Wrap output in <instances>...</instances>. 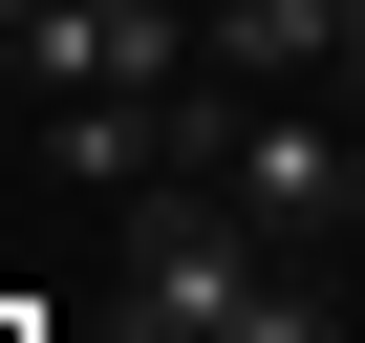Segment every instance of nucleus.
<instances>
[{
  "mask_svg": "<svg viewBox=\"0 0 365 343\" xmlns=\"http://www.w3.org/2000/svg\"><path fill=\"white\" fill-rule=\"evenodd\" d=\"M108 236H129V322H150V343H237V322H301V258H279V236L215 194V172L129 194Z\"/></svg>",
  "mask_w": 365,
  "mask_h": 343,
  "instance_id": "2",
  "label": "nucleus"
},
{
  "mask_svg": "<svg viewBox=\"0 0 365 343\" xmlns=\"http://www.w3.org/2000/svg\"><path fill=\"white\" fill-rule=\"evenodd\" d=\"M0 343H43V322H22V300H0Z\"/></svg>",
  "mask_w": 365,
  "mask_h": 343,
  "instance_id": "4",
  "label": "nucleus"
},
{
  "mask_svg": "<svg viewBox=\"0 0 365 343\" xmlns=\"http://www.w3.org/2000/svg\"><path fill=\"white\" fill-rule=\"evenodd\" d=\"M22 86L86 107V86H215V22L194 0H43L22 22Z\"/></svg>",
  "mask_w": 365,
  "mask_h": 343,
  "instance_id": "3",
  "label": "nucleus"
},
{
  "mask_svg": "<svg viewBox=\"0 0 365 343\" xmlns=\"http://www.w3.org/2000/svg\"><path fill=\"white\" fill-rule=\"evenodd\" d=\"M194 172L279 258H365V107L344 86H194Z\"/></svg>",
  "mask_w": 365,
  "mask_h": 343,
  "instance_id": "1",
  "label": "nucleus"
}]
</instances>
